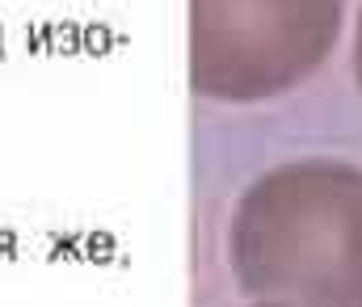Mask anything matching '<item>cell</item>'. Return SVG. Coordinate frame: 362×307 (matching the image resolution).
I'll return each mask as SVG.
<instances>
[{
	"label": "cell",
	"mask_w": 362,
	"mask_h": 307,
	"mask_svg": "<svg viewBox=\"0 0 362 307\" xmlns=\"http://www.w3.org/2000/svg\"><path fill=\"white\" fill-rule=\"evenodd\" d=\"M228 248L240 291L257 303L362 307V169H270L240 194Z\"/></svg>",
	"instance_id": "6da1fadb"
},
{
	"label": "cell",
	"mask_w": 362,
	"mask_h": 307,
	"mask_svg": "<svg viewBox=\"0 0 362 307\" xmlns=\"http://www.w3.org/2000/svg\"><path fill=\"white\" fill-rule=\"evenodd\" d=\"M341 0H194V89L266 102L295 89L337 47Z\"/></svg>",
	"instance_id": "7a4b0ae2"
},
{
	"label": "cell",
	"mask_w": 362,
	"mask_h": 307,
	"mask_svg": "<svg viewBox=\"0 0 362 307\" xmlns=\"http://www.w3.org/2000/svg\"><path fill=\"white\" fill-rule=\"evenodd\" d=\"M354 76L362 85V13H358V30H354Z\"/></svg>",
	"instance_id": "3957f363"
},
{
	"label": "cell",
	"mask_w": 362,
	"mask_h": 307,
	"mask_svg": "<svg viewBox=\"0 0 362 307\" xmlns=\"http://www.w3.org/2000/svg\"><path fill=\"white\" fill-rule=\"evenodd\" d=\"M253 307H278V303H253Z\"/></svg>",
	"instance_id": "277c9868"
}]
</instances>
